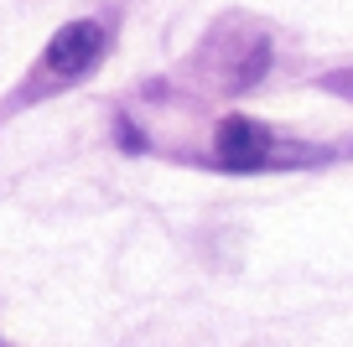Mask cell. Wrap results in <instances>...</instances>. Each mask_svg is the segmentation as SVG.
Returning <instances> with one entry per match:
<instances>
[{
    "label": "cell",
    "mask_w": 353,
    "mask_h": 347,
    "mask_svg": "<svg viewBox=\"0 0 353 347\" xmlns=\"http://www.w3.org/2000/svg\"><path fill=\"white\" fill-rule=\"evenodd\" d=\"M104 42H110V32H104L99 21H68L63 32L47 42V52H42L47 78H57V83H73V78H83L88 67L104 57Z\"/></svg>",
    "instance_id": "cell-1"
},
{
    "label": "cell",
    "mask_w": 353,
    "mask_h": 347,
    "mask_svg": "<svg viewBox=\"0 0 353 347\" xmlns=\"http://www.w3.org/2000/svg\"><path fill=\"white\" fill-rule=\"evenodd\" d=\"M213 156H219V166H229V171H254V166H265L270 156H276V140H270V130H265L260 120L229 114V120L219 125Z\"/></svg>",
    "instance_id": "cell-2"
},
{
    "label": "cell",
    "mask_w": 353,
    "mask_h": 347,
    "mask_svg": "<svg viewBox=\"0 0 353 347\" xmlns=\"http://www.w3.org/2000/svg\"><path fill=\"white\" fill-rule=\"evenodd\" d=\"M114 130H120L125 151H145V135H135V125H130V120H120V125H114Z\"/></svg>",
    "instance_id": "cell-3"
},
{
    "label": "cell",
    "mask_w": 353,
    "mask_h": 347,
    "mask_svg": "<svg viewBox=\"0 0 353 347\" xmlns=\"http://www.w3.org/2000/svg\"><path fill=\"white\" fill-rule=\"evenodd\" d=\"M0 347H6V342H0Z\"/></svg>",
    "instance_id": "cell-4"
}]
</instances>
